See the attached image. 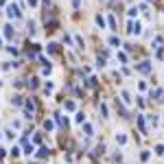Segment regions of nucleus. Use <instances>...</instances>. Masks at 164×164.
Segmentation results:
<instances>
[{
  "mask_svg": "<svg viewBox=\"0 0 164 164\" xmlns=\"http://www.w3.org/2000/svg\"><path fill=\"white\" fill-rule=\"evenodd\" d=\"M9 15H13V18H15V15H18V9H15V7H9Z\"/></svg>",
  "mask_w": 164,
  "mask_h": 164,
  "instance_id": "obj_1",
  "label": "nucleus"
}]
</instances>
